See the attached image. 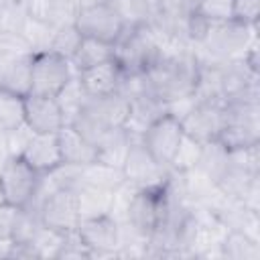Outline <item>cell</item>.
<instances>
[{"label": "cell", "mask_w": 260, "mask_h": 260, "mask_svg": "<svg viewBox=\"0 0 260 260\" xmlns=\"http://www.w3.org/2000/svg\"><path fill=\"white\" fill-rule=\"evenodd\" d=\"M146 89L165 104L195 95L199 59L191 47L165 45L160 57L142 73Z\"/></svg>", "instance_id": "cell-1"}, {"label": "cell", "mask_w": 260, "mask_h": 260, "mask_svg": "<svg viewBox=\"0 0 260 260\" xmlns=\"http://www.w3.org/2000/svg\"><path fill=\"white\" fill-rule=\"evenodd\" d=\"M252 45H256V24H244L232 18L223 22H209L201 41L191 49L199 61L223 63L242 59Z\"/></svg>", "instance_id": "cell-2"}, {"label": "cell", "mask_w": 260, "mask_h": 260, "mask_svg": "<svg viewBox=\"0 0 260 260\" xmlns=\"http://www.w3.org/2000/svg\"><path fill=\"white\" fill-rule=\"evenodd\" d=\"M160 37L144 24H128L114 43V61L126 75L144 73L162 53Z\"/></svg>", "instance_id": "cell-3"}, {"label": "cell", "mask_w": 260, "mask_h": 260, "mask_svg": "<svg viewBox=\"0 0 260 260\" xmlns=\"http://www.w3.org/2000/svg\"><path fill=\"white\" fill-rule=\"evenodd\" d=\"M217 140L228 150L260 144V102L242 98L223 102V124Z\"/></svg>", "instance_id": "cell-4"}, {"label": "cell", "mask_w": 260, "mask_h": 260, "mask_svg": "<svg viewBox=\"0 0 260 260\" xmlns=\"http://www.w3.org/2000/svg\"><path fill=\"white\" fill-rule=\"evenodd\" d=\"M165 199H167L165 181L154 187L134 189L128 197V203L124 207V215H122L120 223L126 225L140 240L148 242V238L152 236V232L160 219Z\"/></svg>", "instance_id": "cell-5"}, {"label": "cell", "mask_w": 260, "mask_h": 260, "mask_svg": "<svg viewBox=\"0 0 260 260\" xmlns=\"http://www.w3.org/2000/svg\"><path fill=\"white\" fill-rule=\"evenodd\" d=\"M41 175L20 154H8L0 165V195L4 203L16 209L26 207L39 189Z\"/></svg>", "instance_id": "cell-6"}, {"label": "cell", "mask_w": 260, "mask_h": 260, "mask_svg": "<svg viewBox=\"0 0 260 260\" xmlns=\"http://www.w3.org/2000/svg\"><path fill=\"white\" fill-rule=\"evenodd\" d=\"M75 71L71 61L53 53V51H39L32 53L30 63V93L41 95H59L61 89L73 79Z\"/></svg>", "instance_id": "cell-7"}, {"label": "cell", "mask_w": 260, "mask_h": 260, "mask_svg": "<svg viewBox=\"0 0 260 260\" xmlns=\"http://www.w3.org/2000/svg\"><path fill=\"white\" fill-rule=\"evenodd\" d=\"M39 215L45 228L67 234L73 232L81 219L75 187H55L43 195L39 203Z\"/></svg>", "instance_id": "cell-8"}, {"label": "cell", "mask_w": 260, "mask_h": 260, "mask_svg": "<svg viewBox=\"0 0 260 260\" xmlns=\"http://www.w3.org/2000/svg\"><path fill=\"white\" fill-rule=\"evenodd\" d=\"M75 234L79 236L81 244L89 250L91 258L95 256H116L120 250L122 228L120 221L112 213L81 217Z\"/></svg>", "instance_id": "cell-9"}, {"label": "cell", "mask_w": 260, "mask_h": 260, "mask_svg": "<svg viewBox=\"0 0 260 260\" xmlns=\"http://www.w3.org/2000/svg\"><path fill=\"white\" fill-rule=\"evenodd\" d=\"M185 132L181 126V120L169 112H165L160 118H156L140 136L146 150L154 156L156 162L171 169V162L181 146Z\"/></svg>", "instance_id": "cell-10"}, {"label": "cell", "mask_w": 260, "mask_h": 260, "mask_svg": "<svg viewBox=\"0 0 260 260\" xmlns=\"http://www.w3.org/2000/svg\"><path fill=\"white\" fill-rule=\"evenodd\" d=\"M77 30L81 37L106 41V43H116L122 30L126 28V20L118 8H114L108 2H100L93 6H85L79 10L77 20H75Z\"/></svg>", "instance_id": "cell-11"}, {"label": "cell", "mask_w": 260, "mask_h": 260, "mask_svg": "<svg viewBox=\"0 0 260 260\" xmlns=\"http://www.w3.org/2000/svg\"><path fill=\"white\" fill-rule=\"evenodd\" d=\"M169 167H162L160 162L154 160V156L146 150L142 140L136 136L126 152V158L122 162V173H124V183L130 185L132 189H142V187H154L160 185L167 175Z\"/></svg>", "instance_id": "cell-12"}, {"label": "cell", "mask_w": 260, "mask_h": 260, "mask_svg": "<svg viewBox=\"0 0 260 260\" xmlns=\"http://www.w3.org/2000/svg\"><path fill=\"white\" fill-rule=\"evenodd\" d=\"M223 124V102L219 100H193L191 108L183 114V132L197 142L217 140Z\"/></svg>", "instance_id": "cell-13"}, {"label": "cell", "mask_w": 260, "mask_h": 260, "mask_svg": "<svg viewBox=\"0 0 260 260\" xmlns=\"http://www.w3.org/2000/svg\"><path fill=\"white\" fill-rule=\"evenodd\" d=\"M24 124L32 134H57L65 126L61 104L55 95H24Z\"/></svg>", "instance_id": "cell-14"}, {"label": "cell", "mask_w": 260, "mask_h": 260, "mask_svg": "<svg viewBox=\"0 0 260 260\" xmlns=\"http://www.w3.org/2000/svg\"><path fill=\"white\" fill-rule=\"evenodd\" d=\"M81 89L85 95L98 98V95H108V93H116L122 89V83L126 79V73L122 71V67L112 59L106 63H100L95 67L83 69L79 73H75Z\"/></svg>", "instance_id": "cell-15"}, {"label": "cell", "mask_w": 260, "mask_h": 260, "mask_svg": "<svg viewBox=\"0 0 260 260\" xmlns=\"http://www.w3.org/2000/svg\"><path fill=\"white\" fill-rule=\"evenodd\" d=\"M20 156L39 173H51L63 165L57 134H30Z\"/></svg>", "instance_id": "cell-16"}, {"label": "cell", "mask_w": 260, "mask_h": 260, "mask_svg": "<svg viewBox=\"0 0 260 260\" xmlns=\"http://www.w3.org/2000/svg\"><path fill=\"white\" fill-rule=\"evenodd\" d=\"M59 150H61V162L67 167H87L98 160V148L87 138H83L71 124H65L57 132Z\"/></svg>", "instance_id": "cell-17"}, {"label": "cell", "mask_w": 260, "mask_h": 260, "mask_svg": "<svg viewBox=\"0 0 260 260\" xmlns=\"http://www.w3.org/2000/svg\"><path fill=\"white\" fill-rule=\"evenodd\" d=\"M30 63H32V55H16V57L0 59V89L18 95H28Z\"/></svg>", "instance_id": "cell-18"}, {"label": "cell", "mask_w": 260, "mask_h": 260, "mask_svg": "<svg viewBox=\"0 0 260 260\" xmlns=\"http://www.w3.org/2000/svg\"><path fill=\"white\" fill-rule=\"evenodd\" d=\"M134 138L136 136H132L126 126L110 128L102 136V140L95 144V148H98V160L122 169V162H124L126 152H128V148H130V144H132Z\"/></svg>", "instance_id": "cell-19"}, {"label": "cell", "mask_w": 260, "mask_h": 260, "mask_svg": "<svg viewBox=\"0 0 260 260\" xmlns=\"http://www.w3.org/2000/svg\"><path fill=\"white\" fill-rule=\"evenodd\" d=\"M77 185H87V187L116 193L124 185V173L120 167H112V165L95 160V162L79 169Z\"/></svg>", "instance_id": "cell-20"}, {"label": "cell", "mask_w": 260, "mask_h": 260, "mask_svg": "<svg viewBox=\"0 0 260 260\" xmlns=\"http://www.w3.org/2000/svg\"><path fill=\"white\" fill-rule=\"evenodd\" d=\"M112 59H114V45L112 43L83 37L75 55L71 57V67H73L75 73H79L83 69L95 67L100 63H106V61H112Z\"/></svg>", "instance_id": "cell-21"}, {"label": "cell", "mask_w": 260, "mask_h": 260, "mask_svg": "<svg viewBox=\"0 0 260 260\" xmlns=\"http://www.w3.org/2000/svg\"><path fill=\"white\" fill-rule=\"evenodd\" d=\"M219 256L232 258V260H258L260 258V240H256L240 230H228L219 244Z\"/></svg>", "instance_id": "cell-22"}, {"label": "cell", "mask_w": 260, "mask_h": 260, "mask_svg": "<svg viewBox=\"0 0 260 260\" xmlns=\"http://www.w3.org/2000/svg\"><path fill=\"white\" fill-rule=\"evenodd\" d=\"M120 12L128 24H144L150 26L152 30L158 26L165 14L160 0H128L120 8Z\"/></svg>", "instance_id": "cell-23"}, {"label": "cell", "mask_w": 260, "mask_h": 260, "mask_svg": "<svg viewBox=\"0 0 260 260\" xmlns=\"http://www.w3.org/2000/svg\"><path fill=\"white\" fill-rule=\"evenodd\" d=\"M75 191H77V203H79L81 217H91V215H102V213L112 211L114 193L87 187V185H75Z\"/></svg>", "instance_id": "cell-24"}, {"label": "cell", "mask_w": 260, "mask_h": 260, "mask_svg": "<svg viewBox=\"0 0 260 260\" xmlns=\"http://www.w3.org/2000/svg\"><path fill=\"white\" fill-rule=\"evenodd\" d=\"M24 124V95L0 89V134L12 132Z\"/></svg>", "instance_id": "cell-25"}, {"label": "cell", "mask_w": 260, "mask_h": 260, "mask_svg": "<svg viewBox=\"0 0 260 260\" xmlns=\"http://www.w3.org/2000/svg\"><path fill=\"white\" fill-rule=\"evenodd\" d=\"M30 20L28 0H0V30L22 32Z\"/></svg>", "instance_id": "cell-26"}, {"label": "cell", "mask_w": 260, "mask_h": 260, "mask_svg": "<svg viewBox=\"0 0 260 260\" xmlns=\"http://www.w3.org/2000/svg\"><path fill=\"white\" fill-rule=\"evenodd\" d=\"M79 10H81V0H51L43 18L53 28H59V26L75 24Z\"/></svg>", "instance_id": "cell-27"}, {"label": "cell", "mask_w": 260, "mask_h": 260, "mask_svg": "<svg viewBox=\"0 0 260 260\" xmlns=\"http://www.w3.org/2000/svg\"><path fill=\"white\" fill-rule=\"evenodd\" d=\"M81 32L77 30L75 24H67V26H59L55 28L53 32V39H51V45H49V51L65 57L71 61V57L75 55L79 43H81Z\"/></svg>", "instance_id": "cell-28"}, {"label": "cell", "mask_w": 260, "mask_h": 260, "mask_svg": "<svg viewBox=\"0 0 260 260\" xmlns=\"http://www.w3.org/2000/svg\"><path fill=\"white\" fill-rule=\"evenodd\" d=\"M53 32H55V28H53L45 18H35V16H30V20L26 22V26H24V30H22V35H24L26 41L30 43L32 53L49 51Z\"/></svg>", "instance_id": "cell-29"}, {"label": "cell", "mask_w": 260, "mask_h": 260, "mask_svg": "<svg viewBox=\"0 0 260 260\" xmlns=\"http://www.w3.org/2000/svg\"><path fill=\"white\" fill-rule=\"evenodd\" d=\"M197 16L207 22H223L234 18V0H197L195 10Z\"/></svg>", "instance_id": "cell-30"}, {"label": "cell", "mask_w": 260, "mask_h": 260, "mask_svg": "<svg viewBox=\"0 0 260 260\" xmlns=\"http://www.w3.org/2000/svg\"><path fill=\"white\" fill-rule=\"evenodd\" d=\"M199 154H201V142H197L195 138L191 136H183L181 140V146L171 162V169L173 171H181V173H187V171H193L199 162Z\"/></svg>", "instance_id": "cell-31"}, {"label": "cell", "mask_w": 260, "mask_h": 260, "mask_svg": "<svg viewBox=\"0 0 260 260\" xmlns=\"http://www.w3.org/2000/svg\"><path fill=\"white\" fill-rule=\"evenodd\" d=\"M260 16V0H234V20L256 24Z\"/></svg>", "instance_id": "cell-32"}, {"label": "cell", "mask_w": 260, "mask_h": 260, "mask_svg": "<svg viewBox=\"0 0 260 260\" xmlns=\"http://www.w3.org/2000/svg\"><path fill=\"white\" fill-rule=\"evenodd\" d=\"M16 217V207L2 203L0 205V242H8L12 236V223Z\"/></svg>", "instance_id": "cell-33"}, {"label": "cell", "mask_w": 260, "mask_h": 260, "mask_svg": "<svg viewBox=\"0 0 260 260\" xmlns=\"http://www.w3.org/2000/svg\"><path fill=\"white\" fill-rule=\"evenodd\" d=\"M106 2H108V4H112L114 8H118V10H120V8H122V6H124L128 0H106Z\"/></svg>", "instance_id": "cell-34"}]
</instances>
